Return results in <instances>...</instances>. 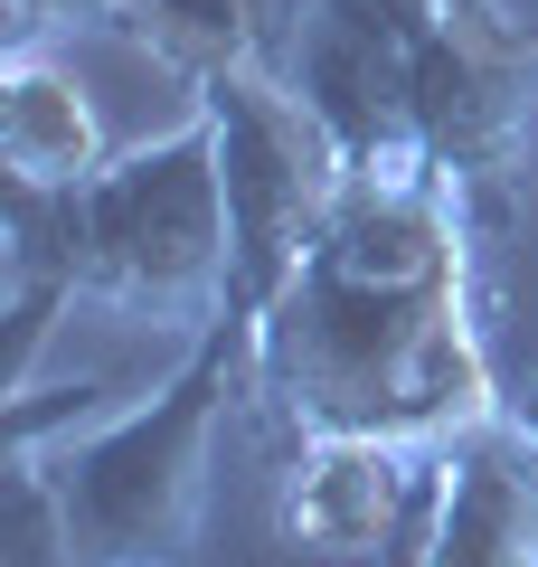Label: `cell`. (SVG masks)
Listing matches in <instances>:
<instances>
[{
    "mask_svg": "<svg viewBox=\"0 0 538 567\" xmlns=\"http://www.w3.org/2000/svg\"><path fill=\"white\" fill-rule=\"evenodd\" d=\"M510 227L444 162L350 171L321 246L246 331V416L283 435L454 445L510 406L492 360Z\"/></svg>",
    "mask_w": 538,
    "mask_h": 567,
    "instance_id": "6da1fadb",
    "label": "cell"
},
{
    "mask_svg": "<svg viewBox=\"0 0 538 567\" xmlns=\"http://www.w3.org/2000/svg\"><path fill=\"white\" fill-rule=\"evenodd\" d=\"M283 76L321 104L350 171L444 162L519 227L538 152V29L510 0H302Z\"/></svg>",
    "mask_w": 538,
    "mask_h": 567,
    "instance_id": "7a4b0ae2",
    "label": "cell"
},
{
    "mask_svg": "<svg viewBox=\"0 0 538 567\" xmlns=\"http://www.w3.org/2000/svg\"><path fill=\"white\" fill-rule=\"evenodd\" d=\"M10 218V360L0 398L39 379V341L58 331L66 303H104L123 322L208 341L237 293V227H227V181H218V133L189 104V123L114 152L104 171L66 189L0 181Z\"/></svg>",
    "mask_w": 538,
    "mask_h": 567,
    "instance_id": "3957f363",
    "label": "cell"
},
{
    "mask_svg": "<svg viewBox=\"0 0 538 567\" xmlns=\"http://www.w3.org/2000/svg\"><path fill=\"white\" fill-rule=\"evenodd\" d=\"M227 406H246V331L218 322L208 341L179 350L161 388L133 406L58 435L48 492L66 520V567H189L208 529V464H218Z\"/></svg>",
    "mask_w": 538,
    "mask_h": 567,
    "instance_id": "277c9868",
    "label": "cell"
},
{
    "mask_svg": "<svg viewBox=\"0 0 538 567\" xmlns=\"http://www.w3.org/2000/svg\"><path fill=\"white\" fill-rule=\"evenodd\" d=\"M189 104L218 133V181H227V227H237V293H227V322L256 331L275 312V293L302 275V256L321 246L340 189H350V152L321 123V104L293 76H237L189 85Z\"/></svg>",
    "mask_w": 538,
    "mask_h": 567,
    "instance_id": "5b68a950",
    "label": "cell"
},
{
    "mask_svg": "<svg viewBox=\"0 0 538 567\" xmlns=\"http://www.w3.org/2000/svg\"><path fill=\"white\" fill-rule=\"evenodd\" d=\"M416 567H538V425H492L425 445V558Z\"/></svg>",
    "mask_w": 538,
    "mask_h": 567,
    "instance_id": "8992f818",
    "label": "cell"
},
{
    "mask_svg": "<svg viewBox=\"0 0 538 567\" xmlns=\"http://www.w3.org/2000/svg\"><path fill=\"white\" fill-rule=\"evenodd\" d=\"M425 492V445H387V435H312L283 454L275 483V529L302 558H387Z\"/></svg>",
    "mask_w": 538,
    "mask_h": 567,
    "instance_id": "52a82bcc",
    "label": "cell"
},
{
    "mask_svg": "<svg viewBox=\"0 0 538 567\" xmlns=\"http://www.w3.org/2000/svg\"><path fill=\"white\" fill-rule=\"evenodd\" d=\"M104 29H114L133 58L170 66L179 85L237 76V66H265V76H283V66H293L302 0H123Z\"/></svg>",
    "mask_w": 538,
    "mask_h": 567,
    "instance_id": "ba28073f",
    "label": "cell"
},
{
    "mask_svg": "<svg viewBox=\"0 0 538 567\" xmlns=\"http://www.w3.org/2000/svg\"><path fill=\"white\" fill-rule=\"evenodd\" d=\"M104 162L114 152H104L95 95L76 85V66H58L48 48H0V181L66 189Z\"/></svg>",
    "mask_w": 538,
    "mask_h": 567,
    "instance_id": "9c48e42d",
    "label": "cell"
}]
</instances>
